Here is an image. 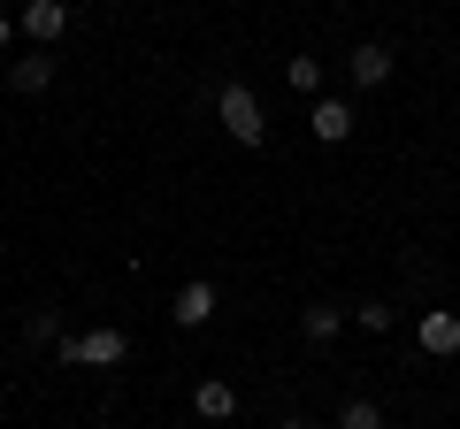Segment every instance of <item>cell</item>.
Returning a JSON list of instances; mask_svg holds the SVG:
<instances>
[{
    "label": "cell",
    "mask_w": 460,
    "mask_h": 429,
    "mask_svg": "<svg viewBox=\"0 0 460 429\" xmlns=\"http://www.w3.org/2000/svg\"><path fill=\"white\" fill-rule=\"evenodd\" d=\"M8 84H16V92H47L54 84V54L39 47V54H23V62H8Z\"/></svg>",
    "instance_id": "cell-9"
},
{
    "label": "cell",
    "mask_w": 460,
    "mask_h": 429,
    "mask_svg": "<svg viewBox=\"0 0 460 429\" xmlns=\"http://www.w3.org/2000/svg\"><path fill=\"white\" fill-rule=\"evenodd\" d=\"M414 346L438 353V361H453V353H460V314L453 307H429L422 322H414Z\"/></svg>",
    "instance_id": "cell-4"
},
{
    "label": "cell",
    "mask_w": 460,
    "mask_h": 429,
    "mask_svg": "<svg viewBox=\"0 0 460 429\" xmlns=\"http://www.w3.org/2000/svg\"><path fill=\"white\" fill-rule=\"evenodd\" d=\"M299 330H307L314 346H330V337L345 330V314H338V307H307V314H299Z\"/></svg>",
    "instance_id": "cell-11"
},
{
    "label": "cell",
    "mask_w": 460,
    "mask_h": 429,
    "mask_svg": "<svg viewBox=\"0 0 460 429\" xmlns=\"http://www.w3.org/2000/svg\"><path fill=\"white\" fill-rule=\"evenodd\" d=\"M8 39H16V16H8V8H0V47H8Z\"/></svg>",
    "instance_id": "cell-15"
},
{
    "label": "cell",
    "mask_w": 460,
    "mask_h": 429,
    "mask_svg": "<svg viewBox=\"0 0 460 429\" xmlns=\"http://www.w3.org/2000/svg\"><path fill=\"white\" fill-rule=\"evenodd\" d=\"M338 429H384V407H376V398H345V407H338Z\"/></svg>",
    "instance_id": "cell-12"
},
{
    "label": "cell",
    "mask_w": 460,
    "mask_h": 429,
    "mask_svg": "<svg viewBox=\"0 0 460 429\" xmlns=\"http://www.w3.org/2000/svg\"><path fill=\"white\" fill-rule=\"evenodd\" d=\"M307 131L323 138V146H345V138H353V108H345V100H314Z\"/></svg>",
    "instance_id": "cell-8"
},
{
    "label": "cell",
    "mask_w": 460,
    "mask_h": 429,
    "mask_svg": "<svg viewBox=\"0 0 460 429\" xmlns=\"http://www.w3.org/2000/svg\"><path fill=\"white\" fill-rule=\"evenodd\" d=\"M215 116H223V131L238 138V146H261L269 138V116H261V100H253L246 84H223V92H215Z\"/></svg>",
    "instance_id": "cell-2"
},
{
    "label": "cell",
    "mask_w": 460,
    "mask_h": 429,
    "mask_svg": "<svg viewBox=\"0 0 460 429\" xmlns=\"http://www.w3.org/2000/svg\"><path fill=\"white\" fill-rule=\"evenodd\" d=\"M23 337H31V346H62V322H54V307H39L31 322H23Z\"/></svg>",
    "instance_id": "cell-13"
},
{
    "label": "cell",
    "mask_w": 460,
    "mask_h": 429,
    "mask_svg": "<svg viewBox=\"0 0 460 429\" xmlns=\"http://www.w3.org/2000/svg\"><path fill=\"white\" fill-rule=\"evenodd\" d=\"M277 429H314V422H299V414H292V422H277Z\"/></svg>",
    "instance_id": "cell-16"
},
{
    "label": "cell",
    "mask_w": 460,
    "mask_h": 429,
    "mask_svg": "<svg viewBox=\"0 0 460 429\" xmlns=\"http://www.w3.org/2000/svg\"><path fill=\"white\" fill-rule=\"evenodd\" d=\"M284 84H292V92H323V62H314V54H292V62H284Z\"/></svg>",
    "instance_id": "cell-10"
},
{
    "label": "cell",
    "mask_w": 460,
    "mask_h": 429,
    "mask_svg": "<svg viewBox=\"0 0 460 429\" xmlns=\"http://www.w3.org/2000/svg\"><path fill=\"white\" fill-rule=\"evenodd\" d=\"M169 322H177V330H199V322H215V284H208V276L184 284V292L169 299Z\"/></svg>",
    "instance_id": "cell-6"
},
{
    "label": "cell",
    "mask_w": 460,
    "mask_h": 429,
    "mask_svg": "<svg viewBox=\"0 0 460 429\" xmlns=\"http://www.w3.org/2000/svg\"><path fill=\"white\" fill-rule=\"evenodd\" d=\"M16 31L39 39V47H54V39L69 31V0H23V8H16Z\"/></svg>",
    "instance_id": "cell-3"
},
{
    "label": "cell",
    "mask_w": 460,
    "mask_h": 429,
    "mask_svg": "<svg viewBox=\"0 0 460 429\" xmlns=\"http://www.w3.org/2000/svg\"><path fill=\"white\" fill-rule=\"evenodd\" d=\"M192 414L199 422H230V414H238V391H230L223 376H199L192 383Z\"/></svg>",
    "instance_id": "cell-7"
},
{
    "label": "cell",
    "mask_w": 460,
    "mask_h": 429,
    "mask_svg": "<svg viewBox=\"0 0 460 429\" xmlns=\"http://www.w3.org/2000/svg\"><path fill=\"white\" fill-rule=\"evenodd\" d=\"M353 322H361L368 337H384V330H392V307H384V299H368V307H353Z\"/></svg>",
    "instance_id": "cell-14"
},
{
    "label": "cell",
    "mask_w": 460,
    "mask_h": 429,
    "mask_svg": "<svg viewBox=\"0 0 460 429\" xmlns=\"http://www.w3.org/2000/svg\"><path fill=\"white\" fill-rule=\"evenodd\" d=\"M345 77L361 84V92H376V84H392V47H376V39H361V47L345 54Z\"/></svg>",
    "instance_id": "cell-5"
},
{
    "label": "cell",
    "mask_w": 460,
    "mask_h": 429,
    "mask_svg": "<svg viewBox=\"0 0 460 429\" xmlns=\"http://www.w3.org/2000/svg\"><path fill=\"white\" fill-rule=\"evenodd\" d=\"M131 361V337L123 330H77V337H62V368H123Z\"/></svg>",
    "instance_id": "cell-1"
}]
</instances>
